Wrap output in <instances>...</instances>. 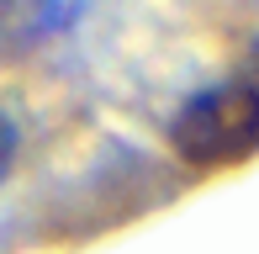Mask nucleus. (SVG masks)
<instances>
[{
  "label": "nucleus",
  "instance_id": "obj_1",
  "mask_svg": "<svg viewBox=\"0 0 259 254\" xmlns=\"http://www.w3.org/2000/svg\"><path fill=\"white\" fill-rule=\"evenodd\" d=\"M169 148L191 170H222L259 154V85L222 79L196 90L169 117Z\"/></svg>",
  "mask_w": 259,
  "mask_h": 254
},
{
  "label": "nucleus",
  "instance_id": "obj_2",
  "mask_svg": "<svg viewBox=\"0 0 259 254\" xmlns=\"http://www.w3.org/2000/svg\"><path fill=\"white\" fill-rule=\"evenodd\" d=\"M90 0H0V69L42 53L79 27Z\"/></svg>",
  "mask_w": 259,
  "mask_h": 254
},
{
  "label": "nucleus",
  "instance_id": "obj_3",
  "mask_svg": "<svg viewBox=\"0 0 259 254\" xmlns=\"http://www.w3.org/2000/svg\"><path fill=\"white\" fill-rule=\"evenodd\" d=\"M16 148H21L16 122H11V117H0V180H6V175H11V164H16Z\"/></svg>",
  "mask_w": 259,
  "mask_h": 254
}]
</instances>
